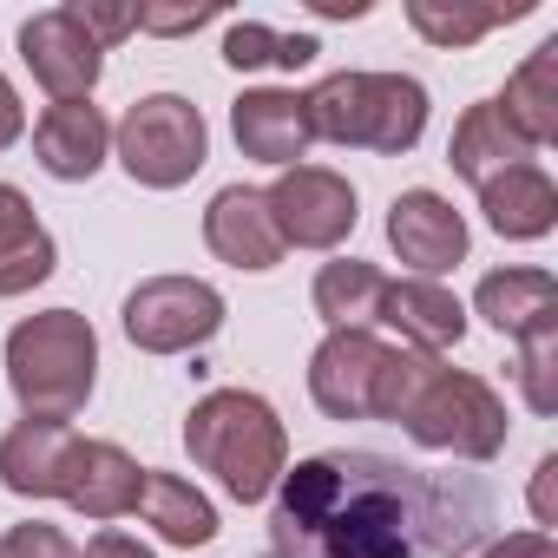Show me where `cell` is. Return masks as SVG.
<instances>
[{
    "label": "cell",
    "instance_id": "cell-19",
    "mask_svg": "<svg viewBox=\"0 0 558 558\" xmlns=\"http://www.w3.org/2000/svg\"><path fill=\"white\" fill-rule=\"evenodd\" d=\"M480 210H486V223L499 236L525 243V236H545L558 223V184L538 165H512V171H499V178L480 184Z\"/></svg>",
    "mask_w": 558,
    "mask_h": 558
},
{
    "label": "cell",
    "instance_id": "cell-35",
    "mask_svg": "<svg viewBox=\"0 0 558 558\" xmlns=\"http://www.w3.org/2000/svg\"><path fill=\"white\" fill-rule=\"evenodd\" d=\"M21 132H27V106H21V93L8 80H0V151H8Z\"/></svg>",
    "mask_w": 558,
    "mask_h": 558
},
{
    "label": "cell",
    "instance_id": "cell-24",
    "mask_svg": "<svg viewBox=\"0 0 558 558\" xmlns=\"http://www.w3.org/2000/svg\"><path fill=\"white\" fill-rule=\"evenodd\" d=\"M138 512H145V525H158L165 545H210L217 538V506L191 480H178V473H151L145 466Z\"/></svg>",
    "mask_w": 558,
    "mask_h": 558
},
{
    "label": "cell",
    "instance_id": "cell-15",
    "mask_svg": "<svg viewBox=\"0 0 558 558\" xmlns=\"http://www.w3.org/2000/svg\"><path fill=\"white\" fill-rule=\"evenodd\" d=\"M230 132H236L243 158L276 165V171H290V165L316 145L310 112H303V93H283V86L243 93V99H236V112H230Z\"/></svg>",
    "mask_w": 558,
    "mask_h": 558
},
{
    "label": "cell",
    "instance_id": "cell-32",
    "mask_svg": "<svg viewBox=\"0 0 558 558\" xmlns=\"http://www.w3.org/2000/svg\"><path fill=\"white\" fill-rule=\"evenodd\" d=\"M551 493H558V453H545V460H538V473H532V519H538V525H558Z\"/></svg>",
    "mask_w": 558,
    "mask_h": 558
},
{
    "label": "cell",
    "instance_id": "cell-5",
    "mask_svg": "<svg viewBox=\"0 0 558 558\" xmlns=\"http://www.w3.org/2000/svg\"><path fill=\"white\" fill-rule=\"evenodd\" d=\"M112 151L119 165L132 171V184H151V191H178L204 171L210 158V125L191 99L178 93H151L138 99L119 125H112Z\"/></svg>",
    "mask_w": 558,
    "mask_h": 558
},
{
    "label": "cell",
    "instance_id": "cell-7",
    "mask_svg": "<svg viewBox=\"0 0 558 558\" xmlns=\"http://www.w3.org/2000/svg\"><path fill=\"white\" fill-rule=\"evenodd\" d=\"M223 329V296L197 276H151L125 296V336L145 355H184Z\"/></svg>",
    "mask_w": 558,
    "mask_h": 558
},
{
    "label": "cell",
    "instance_id": "cell-10",
    "mask_svg": "<svg viewBox=\"0 0 558 558\" xmlns=\"http://www.w3.org/2000/svg\"><path fill=\"white\" fill-rule=\"evenodd\" d=\"M138 486H145V466H138L125 447H112V440H80V434H73L53 499H66L73 512H86V519L106 525V519L138 512Z\"/></svg>",
    "mask_w": 558,
    "mask_h": 558
},
{
    "label": "cell",
    "instance_id": "cell-4",
    "mask_svg": "<svg viewBox=\"0 0 558 558\" xmlns=\"http://www.w3.org/2000/svg\"><path fill=\"white\" fill-rule=\"evenodd\" d=\"M310 132L329 145H362L381 158H401L427 132V86L408 73H329L303 93Z\"/></svg>",
    "mask_w": 558,
    "mask_h": 558
},
{
    "label": "cell",
    "instance_id": "cell-33",
    "mask_svg": "<svg viewBox=\"0 0 558 558\" xmlns=\"http://www.w3.org/2000/svg\"><path fill=\"white\" fill-rule=\"evenodd\" d=\"M73 558H151V545H138L132 532L106 525V532H93V545H86V551H73Z\"/></svg>",
    "mask_w": 558,
    "mask_h": 558
},
{
    "label": "cell",
    "instance_id": "cell-2",
    "mask_svg": "<svg viewBox=\"0 0 558 558\" xmlns=\"http://www.w3.org/2000/svg\"><path fill=\"white\" fill-rule=\"evenodd\" d=\"M184 447L204 473H217V486L236 499V506H256L276 493L290 466V434L276 421V408L250 388H217L191 408L184 421Z\"/></svg>",
    "mask_w": 558,
    "mask_h": 558
},
{
    "label": "cell",
    "instance_id": "cell-31",
    "mask_svg": "<svg viewBox=\"0 0 558 558\" xmlns=\"http://www.w3.org/2000/svg\"><path fill=\"white\" fill-rule=\"evenodd\" d=\"M73 14H80V27H86L99 47H112V40L138 34V14H132V8H106V0H73Z\"/></svg>",
    "mask_w": 558,
    "mask_h": 558
},
{
    "label": "cell",
    "instance_id": "cell-28",
    "mask_svg": "<svg viewBox=\"0 0 558 558\" xmlns=\"http://www.w3.org/2000/svg\"><path fill=\"white\" fill-rule=\"evenodd\" d=\"M519 388H525V408L532 414H551L558 408V323L519 336Z\"/></svg>",
    "mask_w": 558,
    "mask_h": 558
},
{
    "label": "cell",
    "instance_id": "cell-21",
    "mask_svg": "<svg viewBox=\"0 0 558 558\" xmlns=\"http://www.w3.org/2000/svg\"><path fill=\"white\" fill-rule=\"evenodd\" d=\"M47 276H53V236L40 230L34 204L14 184H0V296H27Z\"/></svg>",
    "mask_w": 558,
    "mask_h": 558
},
{
    "label": "cell",
    "instance_id": "cell-13",
    "mask_svg": "<svg viewBox=\"0 0 558 558\" xmlns=\"http://www.w3.org/2000/svg\"><path fill=\"white\" fill-rule=\"evenodd\" d=\"M204 243L230 263V269H276L283 263V230L269 217V197L250 184H223L204 210Z\"/></svg>",
    "mask_w": 558,
    "mask_h": 558
},
{
    "label": "cell",
    "instance_id": "cell-25",
    "mask_svg": "<svg viewBox=\"0 0 558 558\" xmlns=\"http://www.w3.org/2000/svg\"><path fill=\"white\" fill-rule=\"evenodd\" d=\"M381 283H388V276H381L375 263L336 256V263H323V276H316V316H323L329 329H368V323H375V303H381Z\"/></svg>",
    "mask_w": 558,
    "mask_h": 558
},
{
    "label": "cell",
    "instance_id": "cell-3",
    "mask_svg": "<svg viewBox=\"0 0 558 558\" xmlns=\"http://www.w3.org/2000/svg\"><path fill=\"white\" fill-rule=\"evenodd\" d=\"M8 381L27 421H73L99 381V336L80 310H40L8 336Z\"/></svg>",
    "mask_w": 558,
    "mask_h": 558
},
{
    "label": "cell",
    "instance_id": "cell-16",
    "mask_svg": "<svg viewBox=\"0 0 558 558\" xmlns=\"http://www.w3.org/2000/svg\"><path fill=\"white\" fill-rule=\"evenodd\" d=\"M375 323H388V329H395L408 349H421V355L460 349V336H466V310H460V296H453V290H440V283H421V276L381 283Z\"/></svg>",
    "mask_w": 558,
    "mask_h": 558
},
{
    "label": "cell",
    "instance_id": "cell-17",
    "mask_svg": "<svg viewBox=\"0 0 558 558\" xmlns=\"http://www.w3.org/2000/svg\"><path fill=\"white\" fill-rule=\"evenodd\" d=\"M447 165L480 191L486 178H499V171H512V165H532V145L506 125L499 99H480V106H466V112H460L453 145H447Z\"/></svg>",
    "mask_w": 558,
    "mask_h": 558
},
{
    "label": "cell",
    "instance_id": "cell-1",
    "mask_svg": "<svg viewBox=\"0 0 558 558\" xmlns=\"http://www.w3.org/2000/svg\"><path fill=\"white\" fill-rule=\"evenodd\" d=\"M493 532L480 473L408 466L375 447H336L283 466L269 558H466Z\"/></svg>",
    "mask_w": 558,
    "mask_h": 558
},
{
    "label": "cell",
    "instance_id": "cell-27",
    "mask_svg": "<svg viewBox=\"0 0 558 558\" xmlns=\"http://www.w3.org/2000/svg\"><path fill=\"white\" fill-rule=\"evenodd\" d=\"M440 368V355H421V349H388L381 368H375V395H368V421H395L414 408V395L427 388V375Z\"/></svg>",
    "mask_w": 558,
    "mask_h": 558
},
{
    "label": "cell",
    "instance_id": "cell-26",
    "mask_svg": "<svg viewBox=\"0 0 558 558\" xmlns=\"http://www.w3.org/2000/svg\"><path fill=\"white\" fill-rule=\"evenodd\" d=\"M323 47L310 40V34H276V27H263V21H243V27H230L223 34V60L236 66V73H256V66H310Z\"/></svg>",
    "mask_w": 558,
    "mask_h": 558
},
{
    "label": "cell",
    "instance_id": "cell-18",
    "mask_svg": "<svg viewBox=\"0 0 558 558\" xmlns=\"http://www.w3.org/2000/svg\"><path fill=\"white\" fill-rule=\"evenodd\" d=\"M473 310H480L499 336L519 342V336L558 323V283H551L545 269H493V276H480Z\"/></svg>",
    "mask_w": 558,
    "mask_h": 558
},
{
    "label": "cell",
    "instance_id": "cell-6",
    "mask_svg": "<svg viewBox=\"0 0 558 558\" xmlns=\"http://www.w3.org/2000/svg\"><path fill=\"white\" fill-rule=\"evenodd\" d=\"M401 427L427 453H453V460L506 453V401L466 368H434L427 388L414 395V408L401 414Z\"/></svg>",
    "mask_w": 558,
    "mask_h": 558
},
{
    "label": "cell",
    "instance_id": "cell-30",
    "mask_svg": "<svg viewBox=\"0 0 558 558\" xmlns=\"http://www.w3.org/2000/svg\"><path fill=\"white\" fill-rule=\"evenodd\" d=\"M132 14H138L145 34H197V27H210L223 8H217V0H197V8H132Z\"/></svg>",
    "mask_w": 558,
    "mask_h": 558
},
{
    "label": "cell",
    "instance_id": "cell-11",
    "mask_svg": "<svg viewBox=\"0 0 558 558\" xmlns=\"http://www.w3.org/2000/svg\"><path fill=\"white\" fill-rule=\"evenodd\" d=\"M388 243L421 283H434V276L460 269V256H466V217L440 191H401L388 210Z\"/></svg>",
    "mask_w": 558,
    "mask_h": 558
},
{
    "label": "cell",
    "instance_id": "cell-29",
    "mask_svg": "<svg viewBox=\"0 0 558 558\" xmlns=\"http://www.w3.org/2000/svg\"><path fill=\"white\" fill-rule=\"evenodd\" d=\"M0 558H73V545H66V532H60V525L27 519V525H14L8 538H0Z\"/></svg>",
    "mask_w": 558,
    "mask_h": 558
},
{
    "label": "cell",
    "instance_id": "cell-20",
    "mask_svg": "<svg viewBox=\"0 0 558 558\" xmlns=\"http://www.w3.org/2000/svg\"><path fill=\"white\" fill-rule=\"evenodd\" d=\"M66 447H73V427H60V421H21L8 440H0V486L21 493V499H53Z\"/></svg>",
    "mask_w": 558,
    "mask_h": 558
},
{
    "label": "cell",
    "instance_id": "cell-36",
    "mask_svg": "<svg viewBox=\"0 0 558 558\" xmlns=\"http://www.w3.org/2000/svg\"><path fill=\"white\" fill-rule=\"evenodd\" d=\"M316 14H323V21H362L368 0H316Z\"/></svg>",
    "mask_w": 558,
    "mask_h": 558
},
{
    "label": "cell",
    "instance_id": "cell-34",
    "mask_svg": "<svg viewBox=\"0 0 558 558\" xmlns=\"http://www.w3.org/2000/svg\"><path fill=\"white\" fill-rule=\"evenodd\" d=\"M486 558H558V545H551L545 532H512V538H499Z\"/></svg>",
    "mask_w": 558,
    "mask_h": 558
},
{
    "label": "cell",
    "instance_id": "cell-22",
    "mask_svg": "<svg viewBox=\"0 0 558 558\" xmlns=\"http://www.w3.org/2000/svg\"><path fill=\"white\" fill-rule=\"evenodd\" d=\"M499 112H506V125H512L532 151L558 138V40H545V47L506 80Z\"/></svg>",
    "mask_w": 558,
    "mask_h": 558
},
{
    "label": "cell",
    "instance_id": "cell-23",
    "mask_svg": "<svg viewBox=\"0 0 558 558\" xmlns=\"http://www.w3.org/2000/svg\"><path fill=\"white\" fill-rule=\"evenodd\" d=\"M532 14V0H408V21L434 47H473L493 27H512Z\"/></svg>",
    "mask_w": 558,
    "mask_h": 558
},
{
    "label": "cell",
    "instance_id": "cell-12",
    "mask_svg": "<svg viewBox=\"0 0 558 558\" xmlns=\"http://www.w3.org/2000/svg\"><path fill=\"white\" fill-rule=\"evenodd\" d=\"M388 342L375 329H329V342L310 355V395L329 421H368V395H375V368H381Z\"/></svg>",
    "mask_w": 558,
    "mask_h": 558
},
{
    "label": "cell",
    "instance_id": "cell-9",
    "mask_svg": "<svg viewBox=\"0 0 558 558\" xmlns=\"http://www.w3.org/2000/svg\"><path fill=\"white\" fill-rule=\"evenodd\" d=\"M21 60H27L34 80L53 93V106H60V99H93V86H99V73H106V47L80 27L73 8L34 14V21L21 27Z\"/></svg>",
    "mask_w": 558,
    "mask_h": 558
},
{
    "label": "cell",
    "instance_id": "cell-14",
    "mask_svg": "<svg viewBox=\"0 0 558 558\" xmlns=\"http://www.w3.org/2000/svg\"><path fill=\"white\" fill-rule=\"evenodd\" d=\"M106 151H112V125H106V112L93 99H60L34 125V158L60 184H86L106 165Z\"/></svg>",
    "mask_w": 558,
    "mask_h": 558
},
{
    "label": "cell",
    "instance_id": "cell-8",
    "mask_svg": "<svg viewBox=\"0 0 558 558\" xmlns=\"http://www.w3.org/2000/svg\"><path fill=\"white\" fill-rule=\"evenodd\" d=\"M269 217L296 250H336L355 230V184L329 165H290L269 191Z\"/></svg>",
    "mask_w": 558,
    "mask_h": 558
}]
</instances>
